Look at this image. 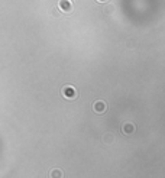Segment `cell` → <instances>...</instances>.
I'll use <instances>...</instances> for the list:
<instances>
[{
	"label": "cell",
	"mask_w": 165,
	"mask_h": 178,
	"mask_svg": "<svg viewBox=\"0 0 165 178\" xmlns=\"http://www.w3.org/2000/svg\"><path fill=\"white\" fill-rule=\"evenodd\" d=\"M107 103L103 102V100H97V102L93 103V110L94 113H97V115H103V113H106L107 110Z\"/></svg>",
	"instance_id": "obj_3"
},
{
	"label": "cell",
	"mask_w": 165,
	"mask_h": 178,
	"mask_svg": "<svg viewBox=\"0 0 165 178\" xmlns=\"http://www.w3.org/2000/svg\"><path fill=\"white\" fill-rule=\"evenodd\" d=\"M103 12L106 13V15H112V13L114 12V6L112 3H107V6L104 7V10H103Z\"/></svg>",
	"instance_id": "obj_7"
},
{
	"label": "cell",
	"mask_w": 165,
	"mask_h": 178,
	"mask_svg": "<svg viewBox=\"0 0 165 178\" xmlns=\"http://www.w3.org/2000/svg\"><path fill=\"white\" fill-rule=\"evenodd\" d=\"M52 16H55V17H58V16H61V10H59L58 7H55V9H52Z\"/></svg>",
	"instance_id": "obj_8"
},
{
	"label": "cell",
	"mask_w": 165,
	"mask_h": 178,
	"mask_svg": "<svg viewBox=\"0 0 165 178\" xmlns=\"http://www.w3.org/2000/svg\"><path fill=\"white\" fill-rule=\"evenodd\" d=\"M61 96H62L64 98H67V100H74V98H77L78 93H77V90L74 85L67 84L61 89Z\"/></svg>",
	"instance_id": "obj_1"
},
{
	"label": "cell",
	"mask_w": 165,
	"mask_h": 178,
	"mask_svg": "<svg viewBox=\"0 0 165 178\" xmlns=\"http://www.w3.org/2000/svg\"><path fill=\"white\" fill-rule=\"evenodd\" d=\"M113 140H114L113 133H106V135L103 136V142H104V144H107V145L113 144Z\"/></svg>",
	"instance_id": "obj_6"
},
{
	"label": "cell",
	"mask_w": 165,
	"mask_h": 178,
	"mask_svg": "<svg viewBox=\"0 0 165 178\" xmlns=\"http://www.w3.org/2000/svg\"><path fill=\"white\" fill-rule=\"evenodd\" d=\"M97 2H100V3H106V2H109V0H97Z\"/></svg>",
	"instance_id": "obj_9"
},
{
	"label": "cell",
	"mask_w": 165,
	"mask_h": 178,
	"mask_svg": "<svg viewBox=\"0 0 165 178\" xmlns=\"http://www.w3.org/2000/svg\"><path fill=\"white\" fill-rule=\"evenodd\" d=\"M58 9L64 13H71L74 10V4H72L71 0H59Z\"/></svg>",
	"instance_id": "obj_2"
},
{
	"label": "cell",
	"mask_w": 165,
	"mask_h": 178,
	"mask_svg": "<svg viewBox=\"0 0 165 178\" xmlns=\"http://www.w3.org/2000/svg\"><path fill=\"white\" fill-rule=\"evenodd\" d=\"M49 178H64V172L59 168H54L49 171Z\"/></svg>",
	"instance_id": "obj_5"
},
{
	"label": "cell",
	"mask_w": 165,
	"mask_h": 178,
	"mask_svg": "<svg viewBox=\"0 0 165 178\" xmlns=\"http://www.w3.org/2000/svg\"><path fill=\"white\" fill-rule=\"evenodd\" d=\"M135 130H136L135 123H132V122H126V123H123V126H122V132L125 133V135H132V133H133Z\"/></svg>",
	"instance_id": "obj_4"
}]
</instances>
